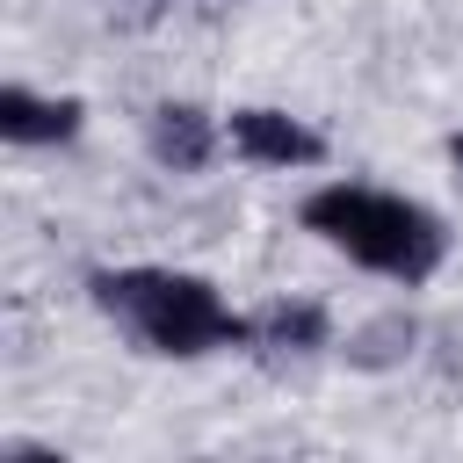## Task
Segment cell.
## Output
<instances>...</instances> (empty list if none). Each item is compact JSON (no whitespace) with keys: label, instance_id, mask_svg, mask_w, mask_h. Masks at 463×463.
I'll list each match as a JSON object with an SVG mask.
<instances>
[{"label":"cell","instance_id":"cell-6","mask_svg":"<svg viewBox=\"0 0 463 463\" xmlns=\"http://www.w3.org/2000/svg\"><path fill=\"white\" fill-rule=\"evenodd\" d=\"M246 347L253 354H318V347H333V318L311 297H275V304L246 311Z\"/></svg>","mask_w":463,"mask_h":463},{"label":"cell","instance_id":"cell-1","mask_svg":"<svg viewBox=\"0 0 463 463\" xmlns=\"http://www.w3.org/2000/svg\"><path fill=\"white\" fill-rule=\"evenodd\" d=\"M94 311L137 347V354H166V362H203L224 347H246V311L224 304V289L210 275L188 268H159V260H130V268H94L87 275Z\"/></svg>","mask_w":463,"mask_h":463},{"label":"cell","instance_id":"cell-4","mask_svg":"<svg viewBox=\"0 0 463 463\" xmlns=\"http://www.w3.org/2000/svg\"><path fill=\"white\" fill-rule=\"evenodd\" d=\"M145 152H152V166H166V174H203V166L224 152V123H217L203 101H159V109L145 116Z\"/></svg>","mask_w":463,"mask_h":463},{"label":"cell","instance_id":"cell-5","mask_svg":"<svg viewBox=\"0 0 463 463\" xmlns=\"http://www.w3.org/2000/svg\"><path fill=\"white\" fill-rule=\"evenodd\" d=\"M80 123H87V109L72 94H36L22 80L0 87V137L7 145H72Z\"/></svg>","mask_w":463,"mask_h":463},{"label":"cell","instance_id":"cell-7","mask_svg":"<svg viewBox=\"0 0 463 463\" xmlns=\"http://www.w3.org/2000/svg\"><path fill=\"white\" fill-rule=\"evenodd\" d=\"M449 166H456V181H463V130L449 137Z\"/></svg>","mask_w":463,"mask_h":463},{"label":"cell","instance_id":"cell-3","mask_svg":"<svg viewBox=\"0 0 463 463\" xmlns=\"http://www.w3.org/2000/svg\"><path fill=\"white\" fill-rule=\"evenodd\" d=\"M224 152L246 159V166L289 174V166H318L326 159V137L304 116H289V109H232L224 116Z\"/></svg>","mask_w":463,"mask_h":463},{"label":"cell","instance_id":"cell-2","mask_svg":"<svg viewBox=\"0 0 463 463\" xmlns=\"http://www.w3.org/2000/svg\"><path fill=\"white\" fill-rule=\"evenodd\" d=\"M297 224H304L318 246L347 253L354 268H369V275H383V282H398V289L434 282L441 260H449V224H441V210H427L420 195L376 188V181H347V174H340V181H318V188L297 203Z\"/></svg>","mask_w":463,"mask_h":463}]
</instances>
